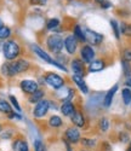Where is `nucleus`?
Returning a JSON list of instances; mask_svg holds the SVG:
<instances>
[{"mask_svg":"<svg viewBox=\"0 0 131 151\" xmlns=\"http://www.w3.org/2000/svg\"><path fill=\"white\" fill-rule=\"evenodd\" d=\"M31 68V62L24 58H18L16 60L7 62L1 67V74L7 78H14L17 75L29 70Z\"/></svg>","mask_w":131,"mask_h":151,"instance_id":"obj_1","label":"nucleus"},{"mask_svg":"<svg viewBox=\"0 0 131 151\" xmlns=\"http://www.w3.org/2000/svg\"><path fill=\"white\" fill-rule=\"evenodd\" d=\"M21 52H22V48L17 40L9 39L3 44V53L5 59H7L9 62L18 59V57L21 56Z\"/></svg>","mask_w":131,"mask_h":151,"instance_id":"obj_2","label":"nucleus"},{"mask_svg":"<svg viewBox=\"0 0 131 151\" xmlns=\"http://www.w3.org/2000/svg\"><path fill=\"white\" fill-rule=\"evenodd\" d=\"M63 37L58 34V33H55V34H50L47 35L46 40H45V44H46V47L47 50L54 53V55H60L61 51L64 48L63 47Z\"/></svg>","mask_w":131,"mask_h":151,"instance_id":"obj_3","label":"nucleus"},{"mask_svg":"<svg viewBox=\"0 0 131 151\" xmlns=\"http://www.w3.org/2000/svg\"><path fill=\"white\" fill-rule=\"evenodd\" d=\"M32 51L36 55V57H39L40 59H43L44 62H46L47 64H50V65H52V67H56V68H58V69L62 70V71H67V68H66L64 65H62L57 59H54V58H52V57L45 51V50H43L41 47H39L38 45H32Z\"/></svg>","mask_w":131,"mask_h":151,"instance_id":"obj_4","label":"nucleus"},{"mask_svg":"<svg viewBox=\"0 0 131 151\" xmlns=\"http://www.w3.org/2000/svg\"><path fill=\"white\" fill-rule=\"evenodd\" d=\"M44 79H45V83L47 86H50L51 88H54L55 91H57V90L62 88L63 86H66L64 79L61 76V75L56 74V73H52V71L46 73L44 75Z\"/></svg>","mask_w":131,"mask_h":151,"instance_id":"obj_5","label":"nucleus"},{"mask_svg":"<svg viewBox=\"0 0 131 151\" xmlns=\"http://www.w3.org/2000/svg\"><path fill=\"white\" fill-rule=\"evenodd\" d=\"M50 110V100L49 99H43L39 103H36L33 108V117L34 119H43L47 115Z\"/></svg>","mask_w":131,"mask_h":151,"instance_id":"obj_6","label":"nucleus"},{"mask_svg":"<svg viewBox=\"0 0 131 151\" xmlns=\"http://www.w3.org/2000/svg\"><path fill=\"white\" fill-rule=\"evenodd\" d=\"M64 142H67L69 144H78L82 139V135H80V131L78 127L73 126V127H68L67 129L64 131Z\"/></svg>","mask_w":131,"mask_h":151,"instance_id":"obj_7","label":"nucleus"},{"mask_svg":"<svg viewBox=\"0 0 131 151\" xmlns=\"http://www.w3.org/2000/svg\"><path fill=\"white\" fill-rule=\"evenodd\" d=\"M78 45H79V41L75 39V36L73 34L67 35L63 40V47L66 48V52L71 56L75 55L76 50H78Z\"/></svg>","mask_w":131,"mask_h":151,"instance_id":"obj_8","label":"nucleus"},{"mask_svg":"<svg viewBox=\"0 0 131 151\" xmlns=\"http://www.w3.org/2000/svg\"><path fill=\"white\" fill-rule=\"evenodd\" d=\"M84 33H85V37H86V42H89L90 45L92 46H98L102 44L103 41V35L92 30V29H89V28H85L84 29Z\"/></svg>","mask_w":131,"mask_h":151,"instance_id":"obj_9","label":"nucleus"},{"mask_svg":"<svg viewBox=\"0 0 131 151\" xmlns=\"http://www.w3.org/2000/svg\"><path fill=\"white\" fill-rule=\"evenodd\" d=\"M95 50L91 45H83L80 48V59L85 63V64H90L91 62L95 59Z\"/></svg>","mask_w":131,"mask_h":151,"instance_id":"obj_10","label":"nucleus"},{"mask_svg":"<svg viewBox=\"0 0 131 151\" xmlns=\"http://www.w3.org/2000/svg\"><path fill=\"white\" fill-rule=\"evenodd\" d=\"M20 88L22 90L23 93L32 94L39 90V83H38V81L32 80V79H24L20 82Z\"/></svg>","mask_w":131,"mask_h":151,"instance_id":"obj_11","label":"nucleus"},{"mask_svg":"<svg viewBox=\"0 0 131 151\" xmlns=\"http://www.w3.org/2000/svg\"><path fill=\"white\" fill-rule=\"evenodd\" d=\"M71 69L73 71V75H78V76H82V78L85 76V73H86L85 63L80 58H73L71 60Z\"/></svg>","mask_w":131,"mask_h":151,"instance_id":"obj_12","label":"nucleus"},{"mask_svg":"<svg viewBox=\"0 0 131 151\" xmlns=\"http://www.w3.org/2000/svg\"><path fill=\"white\" fill-rule=\"evenodd\" d=\"M118 88H119V85L115 83L113 87H111V90H108V92L104 94L103 97V100H102V103H103V106L104 108H109L113 103V99H114V96L115 93L118 92Z\"/></svg>","mask_w":131,"mask_h":151,"instance_id":"obj_13","label":"nucleus"},{"mask_svg":"<svg viewBox=\"0 0 131 151\" xmlns=\"http://www.w3.org/2000/svg\"><path fill=\"white\" fill-rule=\"evenodd\" d=\"M75 105L73 102H63L61 105H60V111L62 112V115L66 116V117H71L74 111H75Z\"/></svg>","mask_w":131,"mask_h":151,"instance_id":"obj_14","label":"nucleus"},{"mask_svg":"<svg viewBox=\"0 0 131 151\" xmlns=\"http://www.w3.org/2000/svg\"><path fill=\"white\" fill-rule=\"evenodd\" d=\"M12 151H31L27 140L23 138H16L12 142Z\"/></svg>","mask_w":131,"mask_h":151,"instance_id":"obj_15","label":"nucleus"},{"mask_svg":"<svg viewBox=\"0 0 131 151\" xmlns=\"http://www.w3.org/2000/svg\"><path fill=\"white\" fill-rule=\"evenodd\" d=\"M71 121L78 128H82V127L85 126V117H84V114L80 110H75L74 111V114L71 116Z\"/></svg>","mask_w":131,"mask_h":151,"instance_id":"obj_16","label":"nucleus"},{"mask_svg":"<svg viewBox=\"0 0 131 151\" xmlns=\"http://www.w3.org/2000/svg\"><path fill=\"white\" fill-rule=\"evenodd\" d=\"M104 68H106V62L98 58V59H94L90 63L87 70H89V73H98V71H102Z\"/></svg>","mask_w":131,"mask_h":151,"instance_id":"obj_17","label":"nucleus"},{"mask_svg":"<svg viewBox=\"0 0 131 151\" xmlns=\"http://www.w3.org/2000/svg\"><path fill=\"white\" fill-rule=\"evenodd\" d=\"M72 80H73V82L76 85L78 88L80 90V92H82L83 94H87V93H89V87H87V85H86L84 78L78 76V75H72Z\"/></svg>","mask_w":131,"mask_h":151,"instance_id":"obj_18","label":"nucleus"},{"mask_svg":"<svg viewBox=\"0 0 131 151\" xmlns=\"http://www.w3.org/2000/svg\"><path fill=\"white\" fill-rule=\"evenodd\" d=\"M47 124H49V127L54 128V129H57V128H61L63 126V120L58 115H51L49 117V120H47Z\"/></svg>","mask_w":131,"mask_h":151,"instance_id":"obj_19","label":"nucleus"},{"mask_svg":"<svg viewBox=\"0 0 131 151\" xmlns=\"http://www.w3.org/2000/svg\"><path fill=\"white\" fill-rule=\"evenodd\" d=\"M44 97H45V91L41 90V88H39V90L35 91L34 93L29 94V97H28V102H29L31 104H34V105H35L36 103L40 102V100H43Z\"/></svg>","mask_w":131,"mask_h":151,"instance_id":"obj_20","label":"nucleus"},{"mask_svg":"<svg viewBox=\"0 0 131 151\" xmlns=\"http://www.w3.org/2000/svg\"><path fill=\"white\" fill-rule=\"evenodd\" d=\"M73 35L75 36V39L79 42H86V37H85V33L84 29L80 27V24H75L73 28Z\"/></svg>","mask_w":131,"mask_h":151,"instance_id":"obj_21","label":"nucleus"},{"mask_svg":"<svg viewBox=\"0 0 131 151\" xmlns=\"http://www.w3.org/2000/svg\"><path fill=\"white\" fill-rule=\"evenodd\" d=\"M60 26H61V21H60L58 18H56V17L50 18V19H47V22H46V29H47V30H51V32L57 30V29L60 28Z\"/></svg>","mask_w":131,"mask_h":151,"instance_id":"obj_22","label":"nucleus"},{"mask_svg":"<svg viewBox=\"0 0 131 151\" xmlns=\"http://www.w3.org/2000/svg\"><path fill=\"white\" fill-rule=\"evenodd\" d=\"M0 112H3V114H11L12 112V108H11V104L10 102H7V100L0 98Z\"/></svg>","mask_w":131,"mask_h":151,"instance_id":"obj_23","label":"nucleus"},{"mask_svg":"<svg viewBox=\"0 0 131 151\" xmlns=\"http://www.w3.org/2000/svg\"><path fill=\"white\" fill-rule=\"evenodd\" d=\"M12 35V32H11V28L7 27V26H3L0 28V40L3 41H6L9 40V37Z\"/></svg>","mask_w":131,"mask_h":151,"instance_id":"obj_24","label":"nucleus"},{"mask_svg":"<svg viewBox=\"0 0 131 151\" xmlns=\"http://www.w3.org/2000/svg\"><path fill=\"white\" fill-rule=\"evenodd\" d=\"M122 98H123V102L125 105H130L131 104V90L129 87L126 88H123L122 91Z\"/></svg>","mask_w":131,"mask_h":151,"instance_id":"obj_25","label":"nucleus"},{"mask_svg":"<svg viewBox=\"0 0 131 151\" xmlns=\"http://www.w3.org/2000/svg\"><path fill=\"white\" fill-rule=\"evenodd\" d=\"M98 127H100V131L102 133H106L109 129V120L107 117H102L98 122Z\"/></svg>","mask_w":131,"mask_h":151,"instance_id":"obj_26","label":"nucleus"},{"mask_svg":"<svg viewBox=\"0 0 131 151\" xmlns=\"http://www.w3.org/2000/svg\"><path fill=\"white\" fill-rule=\"evenodd\" d=\"M111 26H112V30L114 33V36L116 39H120V26L118 24V22L115 19H111Z\"/></svg>","mask_w":131,"mask_h":151,"instance_id":"obj_27","label":"nucleus"},{"mask_svg":"<svg viewBox=\"0 0 131 151\" xmlns=\"http://www.w3.org/2000/svg\"><path fill=\"white\" fill-rule=\"evenodd\" d=\"M122 67H123V73L124 75L127 78H131V64H130V62H126V60H122Z\"/></svg>","mask_w":131,"mask_h":151,"instance_id":"obj_28","label":"nucleus"},{"mask_svg":"<svg viewBox=\"0 0 131 151\" xmlns=\"http://www.w3.org/2000/svg\"><path fill=\"white\" fill-rule=\"evenodd\" d=\"M82 144L86 147H94L96 146V140L95 139H89V138H83V139H80Z\"/></svg>","mask_w":131,"mask_h":151,"instance_id":"obj_29","label":"nucleus"},{"mask_svg":"<svg viewBox=\"0 0 131 151\" xmlns=\"http://www.w3.org/2000/svg\"><path fill=\"white\" fill-rule=\"evenodd\" d=\"M9 100H10V103L12 104V106H14L18 112L22 111V109H21V106H20V103H18V100L16 99L15 96H9Z\"/></svg>","mask_w":131,"mask_h":151,"instance_id":"obj_30","label":"nucleus"},{"mask_svg":"<svg viewBox=\"0 0 131 151\" xmlns=\"http://www.w3.org/2000/svg\"><path fill=\"white\" fill-rule=\"evenodd\" d=\"M34 151H46V147H45V145L41 140L36 139L34 142Z\"/></svg>","mask_w":131,"mask_h":151,"instance_id":"obj_31","label":"nucleus"},{"mask_svg":"<svg viewBox=\"0 0 131 151\" xmlns=\"http://www.w3.org/2000/svg\"><path fill=\"white\" fill-rule=\"evenodd\" d=\"M123 59L126 62H131V48H124L122 52Z\"/></svg>","mask_w":131,"mask_h":151,"instance_id":"obj_32","label":"nucleus"},{"mask_svg":"<svg viewBox=\"0 0 131 151\" xmlns=\"http://www.w3.org/2000/svg\"><path fill=\"white\" fill-rule=\"evenodd\" d=\"M29 4L33 6H45L47 4V0H29Z\"/></svg>","mask_w":131,"mask_h":151,"instance_id":"obj_33","label":"nucleus"},{"mask_svg":"<svg viewBox=\"0 0 131 151\" xmlns=\"http://www.w3.org/2000/svg\"><path fill=\"white\" fill-rule=\"evenodd\" d=\"M119 140H120L122 143H127V140H129V134H127L126 132H122V133L119 134Z\"/></svg>","mask_w":131,"mask_h":151,"instance_id":"obj_34","label":"nucleus"},{"mask_svg":"<svg viewBox=\"0 0 131 151\" xmlns=\"http://www.w3.org/2000/svg\"><path fill=\"white\" fill-rule=\"evenodd\" d=\"M100 5H101L102 9H109V7L112 6V4H111L109 1H107V0H106V1H103L102 4H100Z\"/></svg>","mask_w":131,"mask_h":151,"instance_id":"obj_35","label":"nucleus"},{"mask_svg":"<svg viewBox=\"0 0 131 151\" xmlns=\"http://www.w3.org/2000/svg\"><path fill=\"white\" fill-rule=\"evenodd\" d=\"M125 85H126V87H129V88H131V78H127V79H126Z\"/></svg>","mask_w":131,"mask_h":151,"instance_id":"obj_36","label":"nucleus"},{"mask_svg":"<svg viewBox=\"0 0 131 151\" xmlns=\"http://www.w3.org/2000/svg\"><path fill=\"white\" fill-rule=\"evenodd\" d=\"M126 151H131V140H130V143H129V146H127Z\"/></svg>","mask_w":131,"mask_h":151,"instance_id":"obj_37","label":"nucleus"},{"mask_svg":"<svg viewBox=\"0 0 131 151\" xmlns=\"http://www.w3.org/2000/svg\"><path fill=\"white\" fill-rule=\"evenodd\" d=\"M95 1H96V3H98V4H102L103 1H106V0H95Z\"/></svg>","mask_w":131,"mask_h":151,"instance_id":"obj_38","label":"nucleus"},{"mask_svg":"<svg viewBox=\"0 0 131 151\" xmlns=\"http://www.w3.org/2000/svg\"><path fill=\"white\" fill-rule=\"evenodd\" d=\"M3 26H4V23H3V21H1V19H0V28H1Z\"/></svg>","mask_w":131,"mask_h":151,"instance_id":"obj_39","label":"nucleus"},{"mask_svg":"<svg viewBox=\"0 0 131 151\" xmlns=\"http://www.w3.org/2000/svg\"><path fill=\"white\" fill-rule=\"evenodd\" d=\"M0 133H1V126H0Z\"/></svg>","mask_w":131,"mask_h":151,"instance_id":"obj_40","label":"nucleus"},{"mask_svg":"<svg viewBox=\"0 0 131 151\" xmlns=\"http://www.w3.org/2000/svg\"><path fill=\"white\" fill-rule=\"evenodd\" d=\"M80 151H89V150H80Z\"/></svg>","mask_w":131,"mask_h":151,"instance_id":"obj_41","label":"nucleus"},{"mask_svg":"<svg viewBox=\"0 0 131 151\" xmlns=\"http://www.w3.org/2000/svg\"><path fill=\"white\" fill-rule=\"evenodd\" d=\"M130 105H131V104H130Z\"/></svg>","mask_w":131,"mask_h":151,"instance_id":"obj_42","label":"nucleus"}]
</instances>
